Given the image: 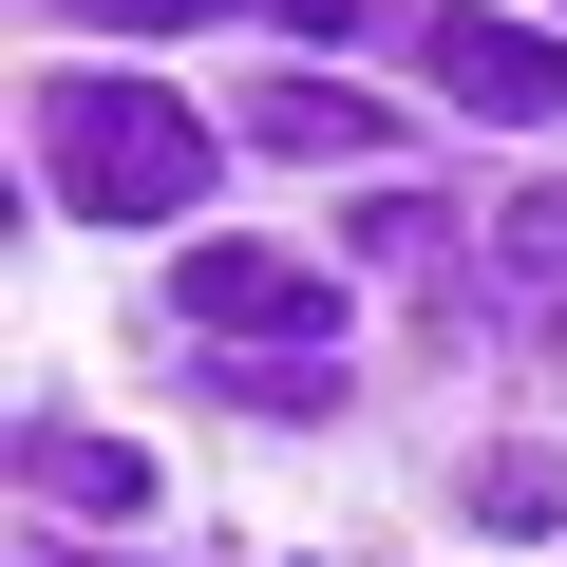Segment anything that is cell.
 Masks as SVG:
<instances>
[{
	"mask_svg": "<svg viewBox=\"0 0 567 567\" xmlns=\"http://www.w3.org/2000/svg\"><path fill=\"white\" fill-rule=\"evenodd\" d=\"M39 171H58V208L152 227V208H208V114L152 95V76H58L39 95Z\"/></svg>",
	"mask_w": 567,
	"mask_h": 567,
	"instance_id": "cell-1",
	"label": "cell"
},
{
	"mask_svg": "<svg viewBox=\"0 0 567 567\" xmlns=\"http://www.w3.org/2000/svg\"><path fill=\"white\" fill-rule=\"evenodd\" d=\"M171 303H189L208 341L284 360V341H341V265H303V246H189V265H171Z\"/></svg>",
	"mask_w": 567,
	"mask_h": 567,
	"instance_id": "cell-2",
	"label": "cell"
},
{
	"mask_svg": "<svg viewBox=\"0 0 567 567\" xmlns=\"http://www.w3.org/2000/svg\"><path fill=\"white\" fill-rule=\"evenodd\" d=\"M416 58H435V95H454V114H492V133H548V114H567V39H548V20L435 0V20H416Z\"/></svg>",
	"mask_w": 567,
	"mask_h": 567,
	"instance_id": "cell-3",
	"label": "cell"
},
{
	"mask_svg": "<svg viewBox=\"0 0 567 567\" xmlns=\"http://www.w3.org/2000/svg\"><path fill=\"white\" fill-rule=\"evenodd\" d=\"M246 133H265V152H303V171H379V152H398V114H379V95H341V76H265V95H246Z\"/></svg>",
	"mask_w": 567,
	"mask_h": 567,
	"instance_id": "cell-4",
	"label": "cell"
},
{
	"mask_svg": "<svg viewBox=\"0 0 567 567\" xmlns=\"http://www.w3.org/2000/svg\"><path fill=\"white\" fill-rule=\"evenodd\" d=\"M20 492L76 511V529H114V511H152V454H114V435H20Z\"/></svg>",
	"mask_w": 567,
	"mask_h": 567,
	"instance_id": "cell-5",
	"label": "cell"
},
{
	"mask_svg": "<svg viewBox=\"0 0 567 567\" xmlns=\"http://www.w3.org/2000/svg\"><path fill=\"white\" fill-rule=\"evenodd\" d=\"M473 529H492V548L567 529V454H529V435H511V454H473Z\"/></svg>",
	"mask_w": 567,
	"mask_h": 567,
	"instance_id": "cell-6",
	"label": "cell"
},
{
	"mask_svg": "<svg viewBox=\"0 0 567 567\" xmlns=\"http://www.w3.org/2000/svg\"><path fill=\"white\" fill-rule=\"evenodd\" d=\"M58 20H95V39H189V20H227V0H58Z\"/></svg>",
	"mask_w": 567,
	"mask_h": 567,
	"instance_id": "cell-7",
	"label": "cell"
},
{
	"mask_svg": "<svg viewBox=\"0 0 567 567\" xmlns=\"http://www.w3.org/2000/svg\"><path fill=\"white\" fill-rule=\"evenodd\" d=\"M511 265H529V284H567V189H511Z\"/></svg>",
	"mask_w": 567,
	"mask_h": 567,
	"instance_id": "cell-8",
	"label": "cell"
},
{
	"mask_svg": "<svg viewBox=\"0 0 567 567\" xmlns=\"http://www.w3.org/2000/svg\"><path fill=\"white\" fill-rule=\"evenodd\" d=\"M265 20H284V39H379L398 0H265Z\"/></svg>",
	"mask_w": 567,
	"mask_h": 567,
	"instance_id": "cell-9",
	"label": "cell"
}]
</instances>
